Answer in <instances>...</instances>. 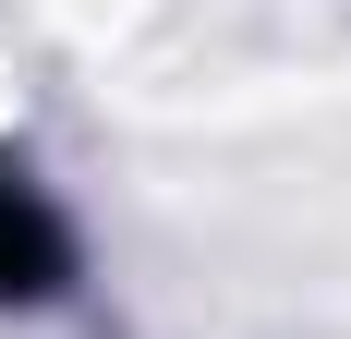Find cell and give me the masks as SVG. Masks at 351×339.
I'll use <instances>...</instances> for the list:
<instances>
[{"mask_svg": "<svg viewBox=\"0 0 351 339\" xmlns=\"http://www.w3.org/2000/svg\"><path fill=\"white\" fill-rule=\"evenodd\" d=\"M49 267H61V231L0 182V291H49Z\"/></svg>", "mask_w": 351, "mask_h": 339, "instance_id": "6da1fadb", "label": "cell"}]
</instances>
